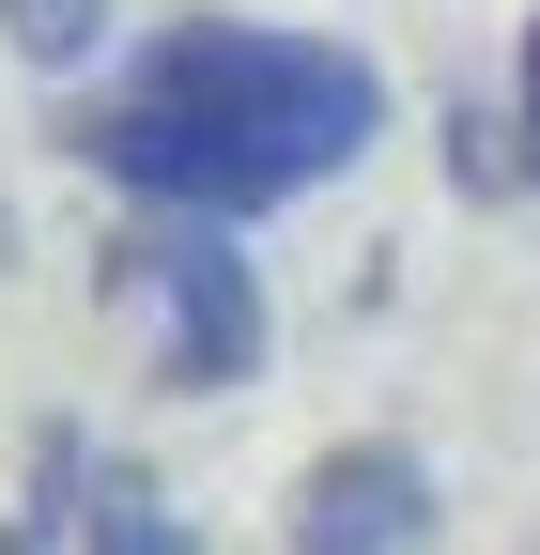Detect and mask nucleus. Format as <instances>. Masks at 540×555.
<instances>
[{
    "instance_id": "nucleus-1",
    "label": "nucleus",
    "mask_w": 540,
    "mask_h": 555,
    "mask_svg": "<svg viewBox=\"0 0 540 555\" xmlns=\"http://www.w3.org/2000/svg\"><path fill=\"white\" fill-rule=\"evenodd\" d=\"M140 93L201 108L279 201H309L324 170H356L386 139V78L356 47H324V31H279V16H170L140 47Z\"/></svg>"
},
{
    "instance_id": "nucleus-2",
    "label": "nucleus",
    "mask_w": 540,
    "mask_h": 555,
    "mask_svg": "<svg viewBox=\"0 0 540 555\" xmlns=\"http://www.w3.org/2000/svg\"><path fill=\"white\" fill-rule=\"evenodd\" d=\"M124 294H155V386L170 401H232L262 371V278L232 232H201V217H155V232H124L108 247Z\"/></svg>"
},
{
    "instance_id": "nucleus-3",
    "label": "nucleus",
    "mask_w": 540,
    "mask_h": 555,
    "mask_svg": "<svg viewBox=\"0 0 540 555\" xmlns=\"http://www.w3.org/2000/svg\"><path fill=\"white\" fill-rule=\"evenodd\" d=\"M294 555H417L433 540V463L417 448H324L279 509Z\"/></svg>"
},
{
    "instance_id": "nucleus-4",
    "label": "nucleus",
    "mask_w": 540,
    "mask_h": 555,
    "mask_svg": "<svg viewBox=\"0 0 540 555\" xmlns=\"http://www.w3.org/2000/svg\"><path fill=\"white\" fill-rule=\"evenodd\" d=\"M62 540H78V555H185V525H170V494H155V478L140 463H78V509H62Z\"/></svg>"
},
{
    "instance_id": "nucleus-5",
    "label": "nucleus",
    "mask_w": 540,
    "mask_h": 555,
    "mask_svg": "<svg viewBox=\"0 0 540 555\" xmlns=\"http://www.w3.org/2000/svg\"><path fill=\"white\" fill-rule=\"evenodd\" d=\"M0 31H16V62H47V78H78V62L108 47V0H0Z\"/></svg>"
},
{
    "instance_id": "nucleus-6",
    "label": "nucleus",
    "mask_w": 540,
    "mask_h": 555,
    "mask_svg": "<svg viewBox=\"0 0 540 555\" xmlns=\"http://www.w3.org/2000/svg\"><path fill=\"white\" fill-rule=\"evenodd\" d=\"M448 185H463V201H510V185H525L510 108H448Z\"/></svg>"
},
{
    "instance_id": "nucleus-7",
    "label": "nucleus",
    "mask_w": 540,
    "mask_h": 555,
    "mask_svg": "<svg viewBox=\"0 0 540 555\" xmlns=\"http://www.w3.org/2000/svg\"><path fill=\"white\" fill-rule=\"evenodd\" d=\"M510 155H525V185H540V16H525V78H510Z\"/></svg>"
}]
</instances>
